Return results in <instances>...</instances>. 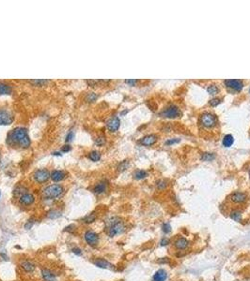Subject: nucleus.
Listing matches in <instances>:
<instances>
[{
	"instance_id": "20e7f679",
	"label": "nucleus",
	"mask_w": 250,
	"mask_h": 281,
	"mask_svg": "<svg viewBox=\"0 0 250 281\" xmlns=\"http://www.w3.org/2000/svg\"><path fill=\"white\" fill-rule=\"evenodd\" d=\"M200 123L203 127L211 129L213 128L216 124V117L214 114L211 113H205L200 116Z\"/></svg>"
},
{
	"instance_id": "473e14b6",
	"label": "nucleus",
	"mask_w": 250,
	"mask_h": 281,
	"mask_svg": "<svg viewBox=\"0 0 250 281\" xmlns=\"http://www.w3.org/2000/svg\"><path fill=\"white\" fill-rule=\"evenodd\" d=\"M220 102H221V100H219V99H212V100H210V105L211 106H212V107H215V106H217V105H219L220 104Z\"/></svg>"
},
{
	"instance_id": "a18cd8bd",
	"label": "nucleus",
	"mask_w": 250,
	"mask_h": 281,
	"mask_svg": "<svg viewBox=\"0 0 250 281\" xmlns=\"http://www.w3.org/2000/svg\"><path fill=\"white\" fill-rule=\"evenodd\" d=\"M53 155H59V157H61V155H62V154H61L60 152H54Z\"/></svg>"
},
{
	"instance_id": "72a5a7b5",
	"label": "nucleus",
	"mask_w": 250,
	"mask_h": 281,
	"mask_svg": "<svg viewBox=\"0 0 250 281\" xmlns=\"http://www.w3.org/2000/svg\"><path fill=\"white\" fill-rule=\"evenodd\" d=\"M34 223H35V220H34V219H30V220H28V221L25 223V230L31 229V228H32V226L34 225Z\"/></svg>"
},
{
	"instance_id": "de8ad7c7",
	"label": "nucleus",
	"mask_w": 250,
	"mask_h": 281,
	"mask_svg": "<svg viewBox=\"0 0 250 281\" xmlns=\"http://www.w3.org/2000/svg\"><path fill=\"white\" fill-rule=\"evenodd\" d=\"M249 92H250V89H249Z\"/></svg>"
},
{
	"instance_id": "cd10ccee",
	"label": "nucleus",
	"mask_w": 250,
	"mask_h": 281,
	"mask_svg": "<svg viewBox=\"0 0 250 281\" xmlns=\"http://www.w3.org/2000/svg\"><path fill=\"white\" fill-rule=\"evenodd\" d=\"M167 186V182L166 180H158L156 182V187H157L158 190H163L165 189L166 187Z\"/></svg>"
},
{
	"instance_id": "f03ea898",
	"label": "nucleus",
	"mask_w": 250,
	"mask_h": 281,
	"mask_svg": "<svg viewBox=\"0 0 250 281\" xmlns=\"http://www.w3.org/2000/svg\"><path fill=\"white\" fill-rule=\"evenodd\" d=\"M106 228H107V234L110 237H114L116 235L121 234L126 230L124 223L118 217H112L110 219H108L106 222Z\"/></svg>"
},
{
	"instance_id": "ea45409f",
	"label": "nucleus",
	"mask_w": 250,
	"mask_h": 281,
	"mask_svg": "<svg viewBox=\"0 0 250 281\" xmlns=\"http://www.w3.org/2000/svg\"><path fill=\"white\" fill-rule=\"evenodd\" d=\"M74 230H75V226H74V224H72V225H69L68 227H66L65 230H64V232H74Z\"/></svg>"
},
{
	"instance_id": "7ed1b4c3",
	"label": "nucleus",
	"mask_w": 250,
	"mask_h": 281,
	"mask_svg": "<svg viewBox=\"0 0 250 281\" xmlns=\"http://www.w3.org/2000/svg\"><path fill=\"white\" fill-rule=\"evenodd\" d=\"M64 193V187L61 185H52L45 187L42 194L46 199H56Z\"/></svg>"
},
{
	"instance_id": "dca6fc26",
	"label": "nucleus",
	"mask_w": 250,
	"mask_h": 281,
	"mask_svg": "<svg viewBox=\"0 0 250 281\" xmlns=\"http://www.w3.org/2000/svg\"><path fill=\"white\" fill-rule=\"evenodd\" d=\"M93 264L102 269H113V265L105 259H96L93 262Z\"/></svg>"
},
{
	"instance_id": "c9c22d12",
	"label": "nucleus",
	"mask_w": 250,
	"mask_h": 281,
	"mask_svg": "<svg viewBox=\"0 0 250 281\" xmlns=\"http://www.w3.org/2000/svg\"><path fill=\"white\" fill-rule=\"evenodd\" d=\"M47 82H48L47 80H33V81H31V83L36 84V85H42Z\"/></svg>"
},
{
	"instance_id": "c03bdc74",
	"label": "nucleus",
	"mask_w": 250,
	"mask_h": 281,
	"mask_svg": "<svg viewBox=\"0 0 250 281\" xmlns=\"http://www.w3.org/2000/svg\"><path fill=\"white\" fill-rule=\"evenodd\" d=\"M136 82H137L136 80H126V81H125V83L130 84V85H135Z\"/></svg>"
},
{
	"instance_id": "f3484780",
	"label": "nucleus",
	"mask_w": 250,
	"mask_h": 281,
	"mask_svg": "<svg viewBox=\"0 0 250 281\" xmlns=\"http://www.w3.org/2000/svg\"><path fill=\"white\" fill-rule=\"evenodd\" d=\"M65 176H66V173L63 171H57V170H56V171H54L51 173V178L55 182H60V181H62V180L65 178Z\"/></svg>"
},
{
	"instance_id": "a878e982",
	"label": "nucleus",
	"mask_w": 250,
	"mask_h": 281,
	"mask_svg": "<svg viewBox=\"0 0 250 281\" xmlns=\"http://www.w3.org/2000/svg\"><path fill=\"white\" fill-rule=\"evenodd\" d=\"M147 175H148L147 172H145V171H143V170H138V171H136V172L134 173V177H135L136 179H137V180L144 179V178L147 177Z\"/></svg>"
},
{
	"instance_id": "37998d69",
	"label": "nucleus",
	"mask_w": 250,
	"mask_h": 281,
	"mask_svg": "<svg viewBox=\"0 0 250 281\" xmlns=\"http://www.w3.org/2000/svg\"><path fill=\"white\" fill-rule=\"evenodd\" d=\"M61 150H62V152H63V153L69 152V151H71V146H70V145H68V144H67V145H64L63 147H62V149H61Z\"/></svg>"
},
{
	"instance_id": "79ce46f5",
	"label": "nucleus",
	"mask_w": 250,
	"mask_h": 281,
	"mask_svg": "<svg viewBox=\"0 0 250 281\" xmlns=\"http://www.w3.org/2000/svg\"><path fill=\"white\" fill-rule=\"evenodd\" d=\"M169 262H170L169 258H162L157 261L158 263H169Z\"/></svg>"
},
{
	"instance_id": "f704fd0d",
	"label": "nucleus",
	"mask_w": 250,
	"mask_h": 281,
	"mask_svg": "<svg viewBox=\"0 0 250 281\" xmlns=\"http://www.w3.org/2000/svg\"><path fill=\"white\" fill-rule=\"evenodd\" d=\"M105 139L104 137H99V138H97L96 141H95V143H96L97 145H99V146H102L103 144H105Z\"/></svg>"
},
{
	"instance_id": "58836bf2",
	"label": "nucleus",
	"mask_w": 250,
	"mask_h": 281,
	"mask_svg": "<svg viewBox=\"0 0 250 281\" xmlns=\"http://www.w3.org/2000/svg\"><path fill=\"white\" fill-rule=\"evenodd\" d=\"M74 131L73 130H71L68 134H67V136H66V139H65V141L68 143V142H71L73 139H74Z\"/></svg>"
},
{
	"instance_id": "9d476101",
	"label": "nucleus",
	"mask_w": 250,
	"mask_h": 281,
	"mask_svg": "<svg viewBox=\"0 0 250 281\" xmlns=\"http://www.w3.org/2000/svg\"><path fill=\"white\" fill-rule=\"evenodd\" d=\"M230 199L234 203H243L247 200V195L244 192H234L230 195Z\"/></svg>"
},
{
	"instance_id": "2f4dec72",
	"label": "nucleus",
	"mask_w": 250,
	"mask_h": 281,
	"mask_svg": "<svg viewBox=\"0 0 250 281\" xmlns=\"http://www.w3.org/2000/svg\"><path fill=\"white\" fill-rule=\"evenodd\" d=\"M97 98H98V96L96 95L95 93H89L88 95L87 96V100L88 102H93V101H95L97 100Z\"/></svg>"
},
{
	"instance_id": "7c9ffc66",
	"label": "nucleus",
	"mask_w": 250,
	"mask_h": 281,
	"mask_svg": "<svg viewBox=\"0 0 250 281\" xmlns=\"http://www.w3.org/2000/svg\"><path fill=\"white\" fill-rule=\"evenodd\" d=\"M162 232H163L165 234L170 233V232H171V226H170V224L167 223V222L163 223V224H162Z\"/></svg>"
},
{
	"instance_id": "1a4fd4ad",
	"label": "nucleus",
	"mask_w": 250,
	"mask_h": 281,
	"mask_svg": "<svg viewBox=\"0 0 250 281\" xmlns=\"http://www.w3.org/2000/svg\"><path fill=\"white\" fill-rule=\"evenodd\" d=\"M224 83L226 84V86L232 88L236 91H241L243 87V83H242V81L237 80V79H231V80H225Z\"/></svg>"
},
{
	"instance_id": "c85d7f7f",
	"label": "nucleus",
	"mask_w": 250,
	"mask_h": 281,
	"mask_svg": "<svg viewBox=\"0 0 250 281\" xmlns=\"http://www.w3.org/2000/svg\"><path fill=\"white\" fill-rule=\"evenodd\" d=\"M128 167H129V160H124V161L120 162L119 165L118 166V171L119 172H124Z\"/></svg>"
},
{
	"instance_id": "2eb2a0df",
	"label": "nucleus",
	"mask_w": 250,
	"mask_h": 281,
	"mask_svg": "<svg viewBox=\"0 0 250 281\" xmlns=\"http://www.w3.org/2000/svg\"><path fill=\"white\" fill-rule=\"evenodd\" d=\"M167 278V273L165 269H159L155 272L152 276V281H166Z\"/></svg>"
},
{
	"instance_id": "423d86ee",
	"label": "nucleus",
	"mask_w": 250,
	"mask_h": 281,
	"mask_svg": "<svg viewBox=\"0 0 250 281\" xmlns=\"http://www.w3.org/2000/svg\"><path fill=\"white\" fill-rule=\"evenodd\" d=\"M84 238L90 246H96L99 243V235L92 231H87L84 234Z\"/></svg>"
},
{
	"instance_id": "a19ab883",
	"label": "nucleus",
	"mask_w": 250,
	"mask_h": 281,
	"mask_svg": "<svg viewBox=\"0 0 250 281\" xmlns=\"http://www.w3.org/2000/svg\"><path fill=\"white\" fill-rule=\"evenodd\" d=\"M168 243H169V240H168L167 238L164 237V238H162V240H161V242H160V245H161V246H165V245H168Z\"/></svg>"
},
{
	"instance_id": "4be33fe9",
	"label": "nucleus",
	"mask_w": 250,
	"mask_h": 281,
	"mask_svg": "<svg viewBox=\"0 0 250 281\" xmlns=\"http://www.w3.org/2000/svg\"><path fill=\"white\" fill-rule=\"evenodd\" d=\"M96 218H97V215H96V213H91V214H89V215H86L84 218H83V221H84V223H86V224H91V223H93L95 220H96Z\"/></svg>"
},
{
	"instance_id": "39448f33",
	"label": "nucleus",
	"mask_w": 250,
	"mask_h": 281,
	"mask_svg": "<svg viewBox=\"0 0 250 281\" xmlns=\"http://www.w3.org/2000/svg\"><path fill=\"white\" fill-rule=\"evenodd\" d=\"M180 114H181L180 109L175 105H169L161 113V115L167 118H176L179 117Z\"/></svg>"
},
{
	"instance_id": "6e6552de",
	"label": "nucleus",
	"mask_w": 250,
	"mask_h": 281,
	"mask_svg": "<svg viewBox=\"0 0 250 281\" xmlns=\"http://www.w3.org/2000/svg\"><path fill=\"white\" fill-rule=\"evenodd\" d=\"M13 122L12 114L3 109H0V126H7Z\"/></svg>"
},
{
	"instance_id": "aec40b11",
	"label": "nucleus",
	"mask_w": 250,
	"mask_h": 281,
	"mask_svg": "<svg viewBox=\"0 0 250 281\" xmlns=\"http://www.w3.org/2000/svg\"><path fill=\"white\" fill-rule=\"evenodd\" d=\"M11 92H12V89L9 84L0 82V96L10 95V94H11Z\"/></svg>"
},
{
	"instance_id": "f8f14e48",
	"label": "nucleus",
	"mask_w": 250,
	"mask_h": 281,
	"mask_svg": "<svg viewBox=\"0 0 250 281\" xmlns=\"http://www.w3.org/2000/svg\"><path fill=\"white\" fill-rule=\"evenodd\" d=\"M120 126V120L118 117L115 116L113 118H111L108 122H107V129L109 130V131L111 132H116Z\"/></svg>"
},
{
	"instance_id": "412c9836",
	"label": "nucleus",
	"mask_w": 250,
	"mask_h": 281,
	"mask_svg": "<svg viewBox=\"0 0 250 281\" xmlns=\"http://www.w3.org/2000/svg\"><path fill=\"white\" fill-rule=\"evenodd\" d=\"M107 189V184L105 182H100L99 184H97L94 189H93V191H94L96 194H102L104 193Z\"/></svg>"
},
{
	"instance_id": "393cba45",
	"label": "nucleus",
	"mask_w": 250,
	"mask_h": 281,
	"mask_svg": "<svg viewBox=\"0 0 250 281\" xmlns=\"http://www.w3.org/2000/svg\"><path fill=\"white\" fill-rule=\"evenodd\" d=\"M230 218L232 220L239 222L242 219V212L239 211V210H234L230 214Z\"/></svg>"
},
{
	"instance_id": "49530a36",
	"label": "nucleus",
	"mask_w": 250,
	"mask_h": 281,
	"mask_svg": "<svg viewBox=\"0 0 250 281\" xmlns=\"http://www.w3.org/2000/svg\"><path fill=\"white\" fill-rule=\"evenodd\" d=\"M0 196H1V192H0Z\"/></svg>"
},
{
	"instance_id": "f257e3e1",
	"label": "nucleus",
	"mask_w": 250,
	"mask_h": 281,
	"mask_svg": "<svg viewBox=\"0 0 250 281\" xmlns=\"http://www.w3.org/2000/svg\"><path fill=\"white\" fill-rule=\"evenodd\" d=\"M7 143L10 145H19L22 148H27L30 145V139L27 134V130L25 128H15L7 137Z\"/></svg>"
},
{
	"instance_id": "9b49d317",
	"label": "nucleus",
	"mask_w": 250,
	"mask_h": 281,
	"mask_svg": "<svg viewBox=\"0 0 250 281\" xmlns=\"http://www.w3.org/2000/svg\"><path fill=\"white\" fill-rule=\"evenodd\" d=\"M19 201L24 205H31L35 202V197H34L33 194L28 193V192H25L21 195Z\"/></svg>"
},
{
	"instance_id": "b1692460",
	"label": "nucleus",
	"mask_w": 250,
	"mask_h": 281,
	"mask_svg": "<svg viewBox=\"0 0 250 281\" xmlns=\"http://www.w3.org/2000/svg\"><path fill=\"white\" fill-rule=\"evenodd\" d=\"M101 153L99 152V151H96V150H94V151H91L89 154H88V158H89V160H91L92 161H94V162H96V161H99L100 160H101Z\"/></svg>"
},
{
	"instance_id": "c756f323",
	"label": "nucleus",
	"mask_w": 250,
	"mask_h": 281,
	"mask_svg": "<svg viewBox=\"0 0 250 281\" xmlns=\"http://www.w3.org/2000/svg\"><path fill=\"white\" fill-rule=\"evenodd\" d=\"M207 91H208V93H209V94H211V95H215V94H217V93H218V91H219V89H218V87H217L216 85L212 84V85L208 86Z\"/></svg>"
},
{
	"instance_id": "6ab92c4d",
	"label": "nucleus",
	"mask_w": 250,
	"mask_h": 281,
	"mask_svg": "<svg viewBox=\"0 0 250 281\" xmlns=\"http://www.w3.org/2000/svg\"><path fill=\"white\" fill-rule=\"evenodd\" d=\"M20 266H21V268H22L25 272H26V273H32V272H34V270H35V265H34L32 262H28V261H24V262H22L21 264H20Z\"/></svg>"
},
{
	"instance_id": "4c0bfd02",
	"label": "nucleus",
	"mask_w": 250,
	"mask_h": 281,
	"mask_svg": "<svg viewBox=\"0 0 250 281\" xmlns=\"http://www.w3.org/2000/svg\"><path fill=\"white\" fill-rule=\"evenodd\" d=\"M72 251H73V253H74V255H77V256H81V255H82V250H81V248H79V247H74V248H73V249H72Z\"/></svg>"
},
{
	"instance_id": "5701e85b",
	"label": "nucleus",
	"mask_w": 250,
	"mask_h": 281,
	"mask_svg": "<svg viewBox=\"0 0 250 281\" xmlns=\"http://www.w3.org/2000/svg\"><path fill=\"white\" fill-rule=\"evenodd\" d=\"M223 145L225 147H230L234 143V138L231 134H228L223 138Z\"/></svg>"
},
{
	"instance_id": "e433bc0d",
	"label": "nucleus",
	"mask_w": 250,
	"mask_h": 281,
	"mask_svg": "<svg viewBox=\"0 0 250 281\" xmlns=\"http://www.w3.org/2000/svg\"><path fill=\"white\" fill-rule=\"evenodd\" d=\"M179 142H180V139H170V140H167L165 143H166V145H171L174 143H178Z\"/></svg>"
},
{
	"instance_id": "bb28decb",
	"label": "nucleus",
	"mask_w": 250,
	"mask_h": 281,
	"mask_svg": "<svg viewBox=\"0 0 250 281\" xmlns=\"http://www.w3.org/2000/svg\"><path fill=\"white\" fill-rule=\"evenodd\" d=\"M215 155L213 153H204L201 155V160L203 161H212V160H214Z\"/></svg>"
},
{
	"instance_id": "4468645a",
	"label": "nucleus",
	"mask_w": 250,
	"mask_h": 281,
	"mask_svg": "<svg viewBox=\"0 0 250 281\" xmlns=\"http://www.w3.org/2000/svg\"><path fill=\"white\" fill-rule=\"evenodd\" d=\"M156 141H157V137H156V135L150 134V135H147V136L143 137V138L139 141V143H140L142 145L150 146V145L154 144V143H156Z\"/></svg>"
},
{
	"instance_id": "a211bd4d",
	"label": "nucleus",
	"mask_w": 250,
	"mask_h": 281,
	"mask_svg": "<svg viewBox=\"0 0 250 281\" xmlns=\"http://www.w3.org/2000/svg\"><path fill=\"white\" fill-rule=\"evenodd\" d=\"M42 276L44 281H56V275L48 269H42Z\"/></svg>"
},
{
	"instance_id": "0eeeda50",
	"label": "nucleus",
	"mask_w": 250,
	"mask_h": 281,
	"mask_svg": "<svg viewBox=\"0 0 250 281\" xmlns=\"http://www.w3.org/2000/svg\"><path fill=\"white\" fill-rule=\"evenodd\" d=\"M51 177V174L50 172L45 170V169H41V170H38L35 172L34 173V179L36 182L40 183V184H42V183H45L47 182V180Z\"/></svg>"
},
{
	"instance_id": "ddd939ff",
	"label": "nucleus",
	"mask_w": 250,
	"mask_h": 281,
	"mask_svg": "<svg viewBox=\"0 0 250 281\" xmlns=\"http://www.w3.org/2000/svg\"><path fill=\"white\" fill-rule=\"evenodd\" d=\"M189 245V241L184 237H180L174 242V246L179 250H184Z\"/></svg>"
}]
</instances>
